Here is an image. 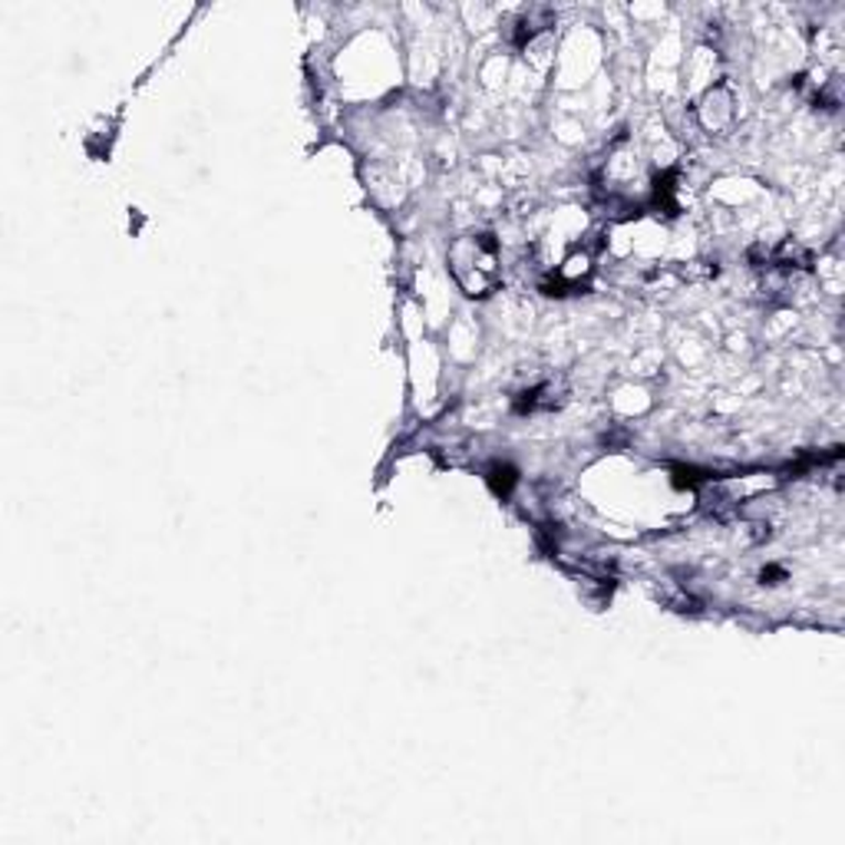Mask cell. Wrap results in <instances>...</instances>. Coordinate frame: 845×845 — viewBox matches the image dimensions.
I'll return each instance as SVG.
<instances>
[{"label": "cell", "mask_w": 845, "mask_h": 845, "mask_svg": "<svg viewBox=\"0 0 845 845\" xmlns=\"http://www.w3.org/2000/svg\"><path fill=\"white\" fill-rule=\"evenodd\" d=\"M512 27H515V30H512V43H515V46H525V43H532L542 30L552 27V10H549V7H532V10H525Z\"/></svg>", "instance_id": "5"}, {"label": "cell", "mask_w": 845, "mask_h": 845, "mask_svg": "<svg viewBox=\"0 0 845 845\" xmlns=\"http://www.w3.org/2000/svg\"><path fill=\"white\" fill-rule=\"evenodd\" d=\"M595 264H592V251H582L575 248L549 278H542V294H552V298H565V294H575L588 284Z\"/></svg>", "instance_id": "2"}, {"label": "cell", "mask_w": 845, "mask_h": 845, "mask_svg": "<svg viewBox=\"0 0 845 845\" xmlns=\"http://www.w3.org/2000/svg\"><path fill=\"white\" fill-rule=\"evenodd\" d=\"M697 116L703 123L707 133H727L737 119V96L730 90V83H713L700 103H697Z\"/></svg>", "instance_id": "3"}, {"label": "cell", "mask_w": 845, "mask_h": 845, "mask_svg": "<svg viewBox=\"0 0 845 845\" xmlns=\"http://www.w3.org/2000/svg\"><path fill=\"white\" fill-rule=\"evenodd\" d=\"M449 271L469 298H486L502 281V248L492 231H469L449 244Z\"/></svg>", "instance_id": "1"}, {"label": "cell", "mask_w": 845, "mask_h": 845, "mask_svg": "<svg viewBox=\"0 0 845 845\" xmlns=\"http://www.w3.org/2000/svg\"><path fill=\"white\" fill-rule=\"evenodd\" d=\"M486 479H489V486L495 489V495H509L512 486L519 482V476H515V469H512L509 462H492V466L486 469Z\"/></svg>", "instance_id": "6"}, {"label": "cell", "mask_w": 845, "mask_h": 845, "mask_svg": "<svg viewBox=\"0 0 845 845\" xmlns=\"http://www.w3.org/2000/svg\"><path fill=\"white\" fill-rule=\"evenodd\" d=\"M565 400H568L565 384H562L559 377H549V380H539V384H532V387L519 390V394L512 397V407H515V414L532 417V414H552V410H562V407H565Z\"/></svg>", "instance_id": "4"}]
</instances>
